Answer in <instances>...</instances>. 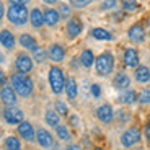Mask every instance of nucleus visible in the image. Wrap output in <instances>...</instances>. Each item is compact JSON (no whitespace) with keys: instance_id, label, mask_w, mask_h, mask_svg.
Instances as JSON below:
<instances>
[{"instance_id":"f257e3e1","label":"nucleus","mask_w":150,"mask_h":150,"mask_svg":"<svg viewBox=\"0 0 150 150\" xmlns=\"http://www.w3.org/2000/svg\"><path fill=\"white\" fill-rule=\"evenodd\" d=\"M11 80V88L15 90V93H18L20 96H30L33 93V80L25 74H20V72H15V74L10 77Z\"/></svg>"},{"instance_id":"f03ea898","label":"nucleus","mask_w":150,"mask_h":150,"mask_svg":"<svg viewBox=\"0 0 150 150\" xmlns=\"http://www.w3.org/2000/svg\"><path fill=\"white\" fill-rule=\"evenodd\" d=\"M7 18L8 21L16 25V26H23L30 20V11L25 5H11L7 10Z\"/></svg>"},{"instance_id":"7ed1b4c3","label":"nucleus","mask_w":150,"mask_h":150,"mask_svg":"<svg viewBox=\"0 0 150 150\" xmlns=\"http://www.w3.org/2000/svg\"><path fill=\"white\" fill-rule=\"evenodd\" d=\"M95 69H96V74L105 77V75H109L114 69V57H112L111 52H103L95 59Z\"/></svg>"},{"instance_id":"20e7f679","label":"nucleus","mask_w":150,"mask_h":150,"mask_svg":"<svg viewBox=\"0 0 150 150\" xmlns=\"http://www.w3.org/2000/svg\"><path fill=\"white\" fill-rule=\"evenodd\" d=\"M49 85H51V90L56 95H60L64 91V86H65L64 72L59 67H56V65H52L49 69Z\"/></svg>"},{"instance_id":"39448f33","label":"nucleus","mask_w":150,"mask_h":150,"mask_svg":"<svg viewBox=\"0 0 150 150\" xmlns=\"http://www.w3.org/2000/svg\"><path fill=\"white\" fill-rule=\"evenodd\" d=\"M15 67H16V72L28 75V72L33 70V57L28 56L26 52H20L18 56H16Z\"/></svg>"},{"instance_id":"423d86ee","label":"nucleus","mask_w":150,"mask_h":150,"mask_svg":"<svg viewBox=\"0 0 150 150\" xmlns=\"http://www.w3.org/2000/svg\"><path fill=\"white\" fill-rule=\"evenodd\" d=\"M139 140H140V131L135 127L127 129V131L122 132V135H121V144L124 147H132L139 142Z\"/></svg>"},{"instance_id":"0eeeda50","label":"nucleus","mask_w":150,"mask_h":150,"mask_svg":"<svg viewBox=\"0 0 150 150\" xmlns=\"http://www.w3.org/2000/svg\"><path fill=\"white\" fill-rule=\"evenodd\" d=\"M127 36L132 42H144V39H145V28L142 25H139V23H135V25H132L129 28Z\"/></svg>"},{"instance_id":"6e6552de","label":"nucleus","mask_w":150,"mask_h":150,"mask_svg":"<svg viewBox=\"0 0 150 150\" xmlns=\"http://www.w3.org/2000/svg\"><path fill=\"white\" fill-rule=\"evenodd\" d=\"M4 117L8 124H20L23 122V111L18 108H7L4 111Z\"/></svg>"},{"instance_id":"1a4fd4ad","label":"nucleus","mask_w":150,"mask_h":150,"mask_svg":"<svg viewBox=\"0 0 150 150\" xmlns=\"http://www.w3.org/2000/svg\"><path fill=\"white\" fill-rule=\"evenodd\" d=\"M124 64L131 69L139 67V52L134 47H127L124 51Z\"/></svg>"},{"instance_id":"9d476101","label":"nucleus","mask_w":150,"mask_h":150,"mask_svg":"<svg viewBox=\"0 0 150 150\" xmlns=\"http://www.w3.org/2000/svg\"><path fill=\"white\" fill-rule=\"evenodd\" d=\"M83 30V25L79 18H70L67 21V26H65V31H67L69 38H77Z\"/></svg>"},{"instance_id":"9b49d317","label":"nucleus","mask_w":150,"mask_h":150,"mask_svg":"<svg viewBox=\"0 0 150 150\" xmlns=\"http://www.w3.org/2000/svg\"><path fill=\"white\" fill-rule=\"evenodd\" d=\"M18 134L21 135L25 140H28V142H31V140L36 139L34 129H33V126H31V122H28V121H23V122H20V126H18Z\"/></svg>"},{"instance_id":"f8f14e48","label":"nucleus","mask_w":150,"mask_h":150,"mask_svg":"<svg viewBox=\"0 0 150 150\" xmlns=\"http://www.w3.org/2000/svg\"><path fill=\"white\" fill-rule=\"evenodd\" d=\"M47 56L52 62H62L65 57V49L60 44H51L49 46V51H47Z\"/></svg>"},{"instance_id":"ddd939ff","label":"nucleus","mask_w":150,"mask_h":150,"mask_svg":"<svg viewBox=\"0 0 150 150\" xmlns=\"http://www.w3.org/2000/svg\"><path fill=\"white\" fill-rule=\"evenodd\" d=\"M36 140H38V144L41 147H52V144H54V139H52V135H51V132L49 131H46V129H38V132H36Z\"/></svg>"},{"instance_id":"4468645a","label":"nucleus","mask_w":150,"mask_h":150,"mask_svg":"<svg viewBox=\"0 0 150 150\" xmlns=\"http://www.w3.org/2000/svg\"><path fill=\"white\" fill-rule=\"evenodd\" d=\"M0 100L8 106H13L16 103V93L11 86H4L0 90Z\"/></svg>"},{"instance_id":"2eb2a0df","label":"nucleus","mask_w":150,"mask_h":150,"mask_svg":"<svg viewBox=\"0 0 150 150\" xmlns=\"http://www.w3.org/2000/svg\"><path fill=\"white\" fill-rule=\"evenodd\" d=\"M112 85L116 86L117 90H127L129 85H131V79H129L127 74H124V72H117L114 80H112Z\"/></svg>"},{"instance_id":"dca6fc26","label":"nucleus","mask_w":150,"mask_h":150,"mask_svg":"<svg viewBox=\"0 0 150 150\" xmlns=\"http://www.w3.org/2000/svg\"><path fill=\"white\" fill-rule=\"evenodd\" d=\"M15 36L10 30H2L0 31V44L4 46L5 49H13L15 47Z\"/></svg>"},{"instance_id":"f3484780","label":"nucleus","mask_w":150,"mask_h":150,"mask_svg":"<svg viewBox=\"0 0 150 150\" xmlns=\"http://www.w3.org/2000/svg\"><path fill=\"white\" fill-rule=\"evenodd\" d=\"M96 116H98V119L101 121V122H111L114 112H112V108L109 105H101L100 108L96 109Z\"/></svg>"},{"instance_id":"a211bd4d","label":"nucleus","mask_w":150,"mask_h":150,"mask_svg":"<svg viewBox=\"0 0 150 150\" xmlns=\"http://www.w3.org/2000/svg\"><path fill=\"white\" fill-rule=\"evenodd\" d=\"M42 15H44V25L47 26H56L60 20V15L56 8H46Z\"/></svg>"},{"instance_id":"6ab92c4d","label":"nucleus","mask_w":150,"mask_h":150,"mask_svg":"<svg viewBox=\"0 0 150 150\" xmlns=\"http://www.w3.org/2000/svg\"><path fill=\"white\" fill-rule=\"evenodd\" d=\"M135 80L139 83H149L150 82V69L147 65L135 67Z\"/></svg>"},{"instance_id":"aec40b11","label":"nucleus","mask_w":150,"mask_h":150,"mask_svg":"<svg viewBox=\"0 0 150 150\" xmlns=\"http://www.w3.org/2000/svg\"><path fill=\"white\" fill-rule=\"evenodd\" d=\"M30 21L34 28H41L44 26V15H42V11L39 8H33L30 13Z\"/></svg>"},{"instance_id":"412c9836","label":"nucleus","mask_w":150,"mask_h":150,"mask_svg":"<svg viewBox=\"0 0 150 150\" xmlns=\"http://www.w3.org/2000/svg\"><path fill=\"white\" fill-rule=\"evenodd\" d=\"M20 46L21 47H25V49H30V51H33V49H36L38 47V42H36V39H34L31 34H28V33H23L21 36H20Z\"/></svg>"},{"instance_id":"4be33fe9","label":"nucleus","mask_w":150,"mask_h":150,"mask_svg":"<svg viewBox=\"0 0 150 150\" xmlns=\"http://www.w3.org/2000/svg\"><path fill=\"white\" fill-rule=\"evenodd\" d=\"M65 93H67V96L70 98V100H75L77 98V93H79V86H77V82H75L74 77H70V79L65 80Z\"/></svg>"},{"instance_id":"5701e85b","label":"nucleus","mask_w":150,"mask_h":150,"mask_svg":"<svg viewBox=\"0 0 150 150\" xmlns=\"http://www.w3.org/2000/svg\"><path fill=\"white\" fill-rule=\"evenodd\" d=\"M91 36L95 39H100V41H111L112 39V34L108 30H105V28H93L91 30Z\"/></svg>"},{"instance_id":"b1692460","label":"nucleus","mask_w":150,"mask_h":150,"mask_svg":"<svg viewBox=\"0 0 150 150\" xmlns=\"http://www.w3.org/2000/svg\"><path fill=\"white\" fill-rule=\"evenodd\" d=\"M80 62H82L83 67H91V65L95 64V56L90 49L82 51V54H80Z\"/></svg>"},{"instance_id":"393cba45","label":"nucleus","mask_w":150,"mask_h":150,"mask_svg":"<svg viewBox=\"0 0 150 150\" xmlns=\"http://www.w3.org/2000/svg\"><path fill=\"white\" fill-rule=\"evenodd\" d=\"M46 122L49 124V126H52V127H57L59 126V114H57V111H52V109H49V111H46Z\"/></svg>"},{"instance_id":"a878e982","label":"nucleus","mask_w":150,"mask_h":150,"mask_svg":"<svg viewBox=\"0 0 150 150\" xmlns=\"http://www.w3.org/2000/svg\"><path fill=\"white\" fill-rule=\"evenodd\" d=\"M33 59L36 60L38 64H42L46 59H47V52H46L44 47H39L38 46L36 49H33Z\"/></svg>"},{"instance_id":"bb28decb","label":"nucleus","mask_w":150,"mask_h":150,"mask_svg":"<svg viewBox=\"0 0 150 150\" xmlns=\"http://www.w3.org/2000/svg\"><path fill=\"white\" fill-rule=\"evenodd\" d=\"M135 100H137V95H135V91H132V90L124 91V93L119 96V101L124 103V105H131V103L135 101Z\"/></svg>"},{"instance_id":"cd10ccee","label":"nucleus","mask_w":150,"mask_h":150,"mask_svg":"<svg viewBox=\"0 0 150 150\" xmlns=\"http://www.w3.org/2000/svg\"><path fill=\"white\" fill-rule=\"evenodd\" d=\"M5 147H7V150H21V144H20L18 137H13V135L7 137V140H5Z\"/></svg>"},{"instance_id":"c85d7f7f","label":"nucleus","mask_w":150,"mask_h":150,"mask_svg":"<svg viewBox=\"0 0 150 150\" xmlns=\"http://www.w3.org/2000/svg\"><path fill=\"white\" fill-rule=\"evenodd\" d=\"M56 134H57V137H59L60 140H69L72 137L70 132H69V129L65 127V126H60V124L56 127Z\"/></svg>"},{"instance_id":"c756f323","label":"nucleus","mask_w":150,"mask_h":150,"mask_svg":"<svg viewBox=\"0 0 150 150\" xmlns=\"http://www.w3.org/2000/svg\"><path fill=\"white\" fill-rule=\"evenodd\" d=\"M121 5L126 11H135L139 8V4H137V0H121Z\"/></svg>"},{"instance_id":"7c9ffc66","label":"nucleus","mask_w":150,"mask_h":150,"mask_svg":"<svg viewBox=\"0 0 150 150\" xmlns=\"http://www.w3.org/2000/svg\"><path fill=\"white\" fill-rule=\"evenodd\" d=\"M137 100H139V103H142V105H149L150 103V88H144V90L137 95Z\"/></svg>"},{"instance_id":"2f4dec72","label":"nucleus","mask_w":150,"mask_h":150,"mask_svg":"<svg viewBox=\"0 0 150 150\" xmlns=\"http://www.w3.org/2000/svg\"><path fill=\"white\" fill-rule=\"evenodd\" d=\"M93 0H70V5L74 8H85L91 4Z\"/></svg>"},{"instance_id":"473e14b6","label":"nucleus","mask_w":150,"mask_h":150,"mask_svg":"<svg viewBox=\"0 0 150 150\" xmlns=\"http://www.w3.org/2000/svg\"><path fill=\"white\" fill-rule=\"evenodd\" d=\"M117 7V0H103L101 2V10H112Z\"/></svg>"},{"instance_id":"72a5a7b5","label":"nucleus","mask_w":150,"mask_h":150,"mask_svg":"<svg viewBox=\"0 0 150 150\" xmlns=\"http://www.w3.org/2000/svg\"><path fill=\"white\" fill-rule=\"evenodd\" d=\"M56 111H57V114H62V116H65L67 114V111H69V108L65 106V103H62V101H57L56 103Z\"/></svg>"},{"instance_id":"f704fd0d","label":"nucleus","mask_w":150,"mask_h":150,"mask_svg":"<svg viewBox=\"0 0 150 150\" xmlns=\"http://www.w3.org/2000/svg\"><path fill=\"white\" fill-rule=\"evenodd\" d=\"M57 11H59V15H62V16H69V15H70V7L65 5V4H60Z\"/></svg>"},{"instance_id":"c9c22d12","label":"nucleus","mask_w":150,"mask_h":150,"mask_svg":"<svg viewBox=\"0 0 150 150\" xmlns=\"http://www.w3.org/2000/svg\"><path fill=\"white\" fill-rule=\"evenodd\" d=\"M91 95H93L95 98H100V95H101V88H100V85H91Z\"/></svg>"},{"instance_id":"e433bc0d","label":"nucleus","mask_w":150,"mask_h":150,"mask_svg":"<svg viewBox=\"0 0 150 150\" xmlns=\"http://www.w3.org/2000/svg\"><path fill=\"white\" fill-rule=\"evenodd\" d=\"M144 134H145V139H147V142H150V121L145 124V129H144Z\"/></svg>"},{"instance_id":"4c0bfd02","label":"nucleus","mask_w":150,"mask_h":150,"mask_svg":"<svg viewBox=\"0 0 150 150\" xmlns=\"http://www.w3.org/2000/svg\"><path fill=\"white\" fill-rule=\"evenodd\" d=\"M30 0H10L11 5H26Z\"/></svg>"},{"instance_id":"58836bf2","label":"nucleus","mask_w":150,"mask_h":150,"mask_svg":"<svg viewBox=\"0 0 150 150\" xmlns=\"http://www.w3.org/2000/svg\"><path fill=\"white\" fill-rule=\"evenodd\" d=\"M5 15V8H4V4H2V0H0V20L4 18Z\"/></svg>"},{"instance_id":"ea45409f","label":"nucleus","mask_w":150,"mask_h":150,"mask_svg":"<svg viewBox=\"0 0 150 150\" xmlns=\"http://www.w3.org/2000/svg\"><path fill=\"white\" fill-rule=\"evenodd\" d=\"M4 82H5V74H4V70L0 69V85H4Z\"/></svg>"},{"instance_id":"a19ab883","label":"nucleus","mask_w":150,"mask_h":150,"mask_svg":"<svg viewBox=\"0 0 150 150\" xmlns=\"http://www.w3.org/2000/svg\"><path fill=\"white\" fill-rule=\"evenodd\" d=\"M65 150H82V149H80L79 145H69V147H67V149H65Z\"/></svg>"},{"instance_id":"79ce46f5","label":"nucleus","mask_w":150,"mask_h":150,"mask_svg":"<svg viewBox=\"0 0 150 150\" xmlns=\"http://www.w3.org/2000/svg\"><path fill=\"white\" fill-rule=\"evenodd\" d=\"M44 4H49V5H54V4H57V0H42Z\"/></svg>"},{"instance_id":"37998d69","label":"nucleus","mask_w":150,"mask_h":150,"mask_svg":"<svg viewBox=\"0 0 150 150\" xmlns=\"http://www.w3.org/2000/svg\"><path fill=\"white\" fill-rule=\"evenodd\" d=\"M0 62H4V54L0 52Z\"/></svg>"},{"instance_id":"c03bdc74","label":"nucleus","mask_w":150,"mask_h":150,"mask_svg":"<svg viewBox=\"0 0 150 150\" xmlns=\"http://www.w3.org/2000/svg\"><path fill=\"white\" fill-rule=\"evenodd\" d=\"M95 150H105V149H101V147H96V149H95Z\"/></svg>"}]
</instances>
